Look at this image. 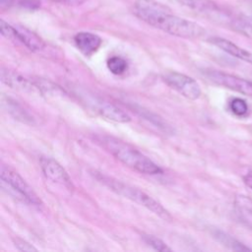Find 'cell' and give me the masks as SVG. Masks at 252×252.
<instances>
[{"instance_id":"cell-10","label":"cell","mask_w":252,"mask_h":252,"mask_svg":"<svg viewBox=\"0 0 252 252\" xmlns=\"http://www.w3.org/2000/svg\"><path fill=\"white\" fill-rule=\"evenodd\" d=\"M74 42L78 49L86 56L94 54L102 46V39L95 34L81 32L74 37Z\"/></svg>"},{"instance_id":"cell-9","label":"cell","mask_w":252,"mask_h":252,"mask_svg":"<svg viewBox=\"0 0 252 252\" xmlns=\"http://www.w3.org/2000/svg\"><path fill=\"white\" fill-rule=\"evenodd\" d=\"M1 81L5 85L10 88L25 91V92H36L37 90L40 91V87L33 84L30 80L23 77L22 75L2 69L1 71Z\"/></svg>"},{"instance_id":"cell-18","label":"cell","mask_w":252,"mask_h":252,"mask_svg":"<svg viewBox=\"0 0 252 252\" xmlns=\"http://www.w3.org/2000/svg\"><path fill=\"white\" fill-rule=\"evenodd\" d=\"M143 239L144 241L151 247H153L155 250L158 251H161V252H165V251H172L173 249L171 247L167 246L161 239L158 238L155 235H151V234H144L143 235Z\"/></svg>"},{"instance_id":"cell-3","label":"cell","mask_w":252,"mask_h":252,"mask_svg":"<svg viewBox=\"0 0 252 252\" xmlns=\"http://www.w3.org/2000/svg\"><path fill=\"white\" fill-rule=\"evenodd\" d=\"M98 180L118 195H121L127 199L132 200L133 202H136L137 204L147 208L148 210L152 211L154 214L158 215L159 217L164 220L171 219V215L169 212H167L158 201L153 199L151 196H149L142 190L101 175L98 176Z\"/></svg>"},{"instance_id":"cell-21","label":"cell","mask_w":252,"mask_h":252,"mask_svg":"<svg viewBox=\"0 0 252 252\" xmlns=\"http://www.w3.org/2000/svg\"><path fill=\"white\" fill-rule=\"evenodd\" d=\"M14 240V244L15 246L20 250V251H37L38 249L36 247H34L32 244H30L29 242H27L26 240L16 237L13 239Z\"/></svg>"},{"instance_id":"cell-17","label":"cell","mask_w":252,"mask_h":252,"mask_svg":"<svg viewBox=\"0 0 252 252\" xmlns=\"http://www.w3.org/2000/svg\"><path fill=\"white\" fill-rule=\"evenodd\" d=\"M7 110L8 112L13 115V116L17 119H20L21 121L27 123V120H31L33 121V118L29 115V114L27 112H25V110L23 111L22 107L19 106L17 104V102H12L10 100H7Z\"/></svg>"},{"instance_id":"cell-6","label":"cell","mask_w":252,"mask_h":252,"mask_svg":"<svg viewBox=\"0 0 252 252\" xmlns=\"http://www.w3.org/2000/svg\"><path fill=\"white\" fill-rule=\"evenodd\" d=\"M206 77L219 86L235 91L244 96L252 97V81L216 70L206 72Z\"/></svg>"},{"instance_id":"cell-16","label":"cell","mask_w":252,"mask_h":252,"mask_svg":"<svg viewBox=\"0 0 252 252\" xmlns=\"http://www.w3.org/2000/svg\"><path fill=\"white\" fill-rule=\"evenodd\" d=\"M126 60L120 56H113L108 60V68L115 75H121L127 70Z\"/></svg>"},{"instance_id":"cell-1","label":"cell","mask_w":252,"mask_h":252,"mask_svg":"<svg viewBox=\"0 0 252 252\" xmlns=\"http://www.w3.org/2000/svg\"><path fill=\"white\" fill-rule=\"evenodd\" d=\"M134 14L148 25L176 37L197 39L205 34L197 23L172 14L169 7L154 0H136Z\"/></svg>"},{"instance_id":"cell-19","label":"cell","mask_w":252,"mask_h":252,"mask_svg":"<svg viewBox=\"0 0 252 252\" xmlns=\"http://www.w3.org/2000/svg\"><path fill=\"white\" fill-rule=\"evenodd\" d=\"M229 109L232 112V114H234L237 116H243L248 112V106L246 102L239 98H234L229 103Z\"/></svg>"},{"instance_id":"cell-24","label":"cell","mask_w":252,"mask_h":252,"mask_svg":"<svg viewBox=\"0 0 252 252\" xmlns=\"http://www.w3.org/2000/svg\"><path fill=\"white\" fill-rule=\"evenodd\" d=\"M14 2V0H0V3H1V7L4 8V6L8 7Z\"/></svg>"},{"instance_id":"cell-4","label":"cell","mask_w":252,"mask_h":252,"mask_svg":"<svg viewBox=\"0 0 252 252\" xmlns=\"http://www.w3.org/2000/svg\"><path fill=\"white\" fill-rule=\"evenodd\" d=\"M0 176H1L2 182L9 185L13 190L18 192L27 203L37 206L42 204V200L38 194L26 183V181L17 172L12 170L10 166L5 164L1 165Z\"/></svg>"},{"instance_id":"cell-5","label":"cell","mask_w":252,"mask_h":252,"mask_svg":"<svg viewBox=\"0 0 252 252\" xmlns=\"http://www.w3.org/2000/svg\"><path fill=\"white\" fill-rule=\"evenodd\" d=\"M162 80L167 86L188 100L194 101L201 96L202 92L199 84L187 75L179 72H169L162 76Z\"/></svg>"},{"instance_id":"cell-12","label":"cell","mask_w":252,"mask_h":252,"mask_svg":"<svg viewBox=\"0 0 252 252\" xmlns=\"http://www.w3.org/2000/svg\"><path fill=\"white\" fill-rule=\"evenodd\" d=\"M14 29L15 39L25 45L32 51H40L45 48V42L33 31L22 26H15Z\"/></svg>"},{"instance_id":"cell-20","label":"cell","mask_w":252,"mask_h":252,"mask_svg":"<svg viewBox=\"0 0 252 252\" xmlns=\"http://www.w3.org/2000/svg\"><path fill=\"white\" fill-rule=\"evenodd\" d=\"M0 32L7 39H15V29L13 26L6 23L4 20L0 21Z\"/></svg>"},{"instance_id":"cell-14","label":"cell","mask_w":252,"mask_h":252,"mask_svg":"<svg viewBox=\"0 0 252 252\" xmlns=\"http://www.w3.org/2000/svg\"><path fill=\"white\" fill-rule=\"evenodd\" d=\"M214 236L215 238L221 242L223 245L227 246L229 249L235 250V251H248L250 250V248H248L247 246H245L244 244H242L241 242H239L238 240H236L235 238H233L232 236L221 231V230H216L214 232Z\"/></svg>"},{"instance_id":"cell-2","label":"cell","mask_w":252,"mask_h":252,"mask_svg":"<svg viewBox=\"0 0 252 252\" xmlns=\"http://www.w3.org/2000/svg\"><path fill=\"white\" fill-rule=\"evenodd\" d=\"M98 143L132 170L144 175H160V167L131 145L112 136L97 137Z\"/></svg>"},{"instance_id":"cell-22","label":"cell","mask_w":252,"mask_h":252,"mask_svg":"<svg viewBox=\"0 0 252 252\" xmlns=\"http://www.w3.org/2000/svg\"><path fill=\"white\" fill-rule=\"evenodd\" d=\"M50 1L62 3L65 5H70V6H78V5L83 4L86 1V0H50Z\"/></svg>"},{"instance_id":"cell-23","label":"cell","mask_w":252,"mask_h":252,"mask_svg":"<svg viewBox=\"0 0 252 252\" xmlns=\"http://www.w3.org/2000/svg\"><path fill=\"white\" fill-rule=\"evenodd\" d=\"M243 183H245L246 186L252 189V171L248 172L244 177H243Z\"/></svg>"},{"instance_id":"cell-13","label":"cell","mask_w":252,"mask_h":252,"mask_svg":"<svg viewBox=\"0 0 252 252\" xmlns=\"http://www.w3.org/2000/svg\"><path fill=\"white\" fill-rule=\"evenodd\" d=\"M170 1L199 12H211L216 9L215 3L211 0H170Z\"/></svg>"},{"instance_id":"cell-7","label":"cell","mask_w":252,"mask_h":252,"mask_svg":"<svg viewBox=\"0 0 252 252\" xmlns=\"http://www.w3.org/2000/svg\"><path fill=\"white\" fill-rule=\"evenodd\" d=\"M41 169L44 176L51 183L63 186L69 191H72L74 189V184L69 175L61 166V164L55 160L50 158H42Z\"/></svg>"},{"instance_id":"cell-8","label":"cell","mask_w":252,"mask_h":252,"mask_svg":"<svg viewBox=\"0 0 252 252\" xmlns=\"http://www.w3.org/2000/svg\"><path fill=\"white\" fill-rule=\"evenodd\" d=\"M88 102L92 106V108L106 119L120 123L129 122L131 120L130 116L125 112L111 103L105 102L97 98L89 100Z\"/></svg>"},{"instance_id":"cell-11","label":"cell","mask_w":252,"mask_h":252,"mask_svg":"<svg viewBox=\"0 0 252 252\" xmlns=\"http://www.w3.org/2000/svg\"><path fill=\"white\" fill-rule=\"evenodd\" d=\"M210 42L218 46L220 49L224 50L225 52L230 54L233 57H236L238 59H241L247 63L252 64V52L236 46L235 44L222 38H213L210 40Z\"/></svg>"},{"instance_id":"cell-15","label":"cell","mask_w":252,"mask_h":252,"mask_svg":"<svg viewBox=\"0 0 252 252\" xmlns=\"http://www.w3.org/2000/svg\"><path fill=\"white\" fill-rule=\"evenodd\" d=\"M231 27L239 34L252 39V18L247 16H238L231 20Z\"/></svg>"}]
</instances>
